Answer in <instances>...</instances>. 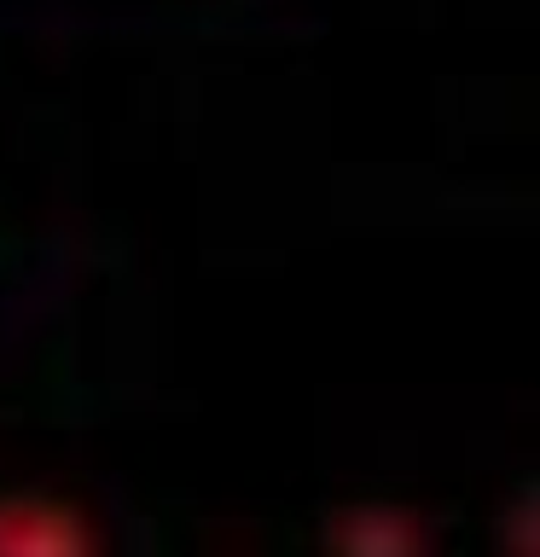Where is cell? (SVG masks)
Returning a JSON list of instances; mask_svg holds the SVG:
<instances>
[{
	"label": "cell",
	"instance_id": "6da1fadb",
	"mask_svg": "<svg viewBox=\"0 0 540 557\" xmlns=\"http://www.w3.org/2000/svg\"><path fill=\"white\" fill-rule=\"evenodd\" d=\"M0 557H99L94 517L47 487H0Z\"/></svg>",
	"mask_w": 540,
	"mask_h": 557
},
{
	"label": "cell",
	"instance_id": "7a4b0ae2",
	"mask_svg": "<svg viewBox=\"0 0 540 557\" xmlns=\"http://www.w3.org/2000/svg\"><path fill=\"white\" fill-rule=\"evenodd\" d=\"M331 552L338 557H430L425 529L407 511H395V505H355L331 529Z\"/></svg>",
	"mask_w": 540,
	"mask_h": 557
}]
</instances>
